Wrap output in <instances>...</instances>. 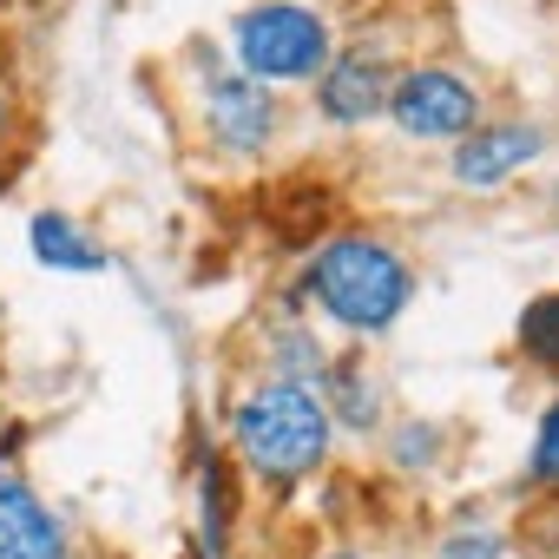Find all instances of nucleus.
I'll list each match as a JSON object with an SVG mask.
<instances>
[{"label":"nucleus","instance_id":"4468645a","mask_svg":"<svg viewBox=\"0 0 559 559\" xmlns=\"http://www.w3.org/2000/svg\"><path fill=\"white\" fill-rule=\"evenodd\" d=\"M0 559H14V552H0Z\"/></svg>","mask_w":559,"mask_h":559},{"label":"nucleus","instance_id":"423d86ee","mask_svg":"<svg viewBox=\"0 0 559 559\" xmlns=\"http://www.w3.org/2000/svg\"><path fill=\"white\" fill-rule=\"evenodd\" d=\"M389 67L376 60V53H349V60H336V67H323V86H317V99H323V112L336 119V126H362V119H376L382 106H389Z\"/></svg>","mask_w":559,"mask_h":559},{"label":"nucleus","instance_id":"f257e3e1","mask_svg":"<svg viewBox=\"0 0 559 559\" xmlns=\"http://www.w3.org/2000/svg\"><path fill=\"white\" fill-rule=\"evenodd\" d=\"M310 290H317V304L343 330H389L408 310V297H415V276H408V263L389 243H376V237H336L310 263Z\"/></svg>","mask_w":559,"mask_h":559},{"label":"nucleus","instance_id":"f03ea898","mask_svg":"<svg viewBox=\"0 0 559 559\" xmlns=\"http://www.w3.org/2000/svg\"><path fill=\"white\" fill-rule=\"evenodd\" d=\"M237 454L270 474V480H297L330 454V408L310 382H270L237 408Z\"/></svg>","mask_w":559,"mask_h":559},{"label":"nucleus","instance_id":"9d476101","mask_svg":"<svg viewBox=\"0 0 559 559\" xmlns=\"http://www.w3.org/2000/svg\"><path fill=\"white\" fill-rule=\"evenodd\" d=\"M520 343H526V356H533V362L559 369V297L526 304V317H520Z\"/></svg>","mask_w":559,"mask_h":559},{"label":"nucleus","instance_id":"2eb2a0df","mask_svg":"<svg viewBox=\"0 0 559 559\" xmlns=\"http://www.w3.org/2000/svg\"><path fill=\"white\" fill-rule=\"evenodd\" d=\"M343 559H349V552H343Z\"/></svg>","mask_w":559,"mask_h":559},{"label":"nucleus","instance_id":"20e7f679","mask_svg":"<svg viewBox=\"0 0 559 559\" xmlns=\"http://www.w3.org/2000/svg\"><path fill=\"white\" fill-rule=\"evenodd\" d=\"M389 112L408 139H461V132H474L480 99H474L467 80H454L441 67H421V73H402L389 86Z\"/></svg>","mask_w":559,"mask_h":559},{"label":"nucleus","instance_id":"0eeeda50","mask_svg":"<svg viewBox=\"0 0 559 559\" xmlns=\"http://www.w3.org/2000/svg\"><path fill=\"white\" fill-rule=\"evenodd\" d=\"M546 152L539 126H487V132H467L461 152H454V178L461 185H500L507 171L533 165Z\"/></svg>","mask_w":559,"mask_h":559},{"label":"nucleus","instance_id":"ddd939ff","mask_svg":"<svg viewBox=\"0 0 559 559\" xmlns=\"http://www.w3.org/2000/svg\"><path fill=\"white\" fill-rule=\"evenodd\" d=\"M441 559H500V533H454Z\"/></svg>","mask_w":559,"mask_h":559},{"label":"nucleus","instance_id":"39448f33","mask_svg":"<svg viewBox=\"0 0 559 559\" xmlns=\"http://www.w3.org/2000/svg\"><path fill=\"white\" fill-rule=\"evenodd\" d=\"M204 112H211V132H217L224 145H237V152L270 145V132H276V106H270V93H263L257 80H243V73L211 80Z\"/></svg>","mask_w":559,"mask_h":559},{"label":"nucleus","instance_id":"7ed1b4c3","mask_svg":"<svg viewBox=\"0 0 559 559\" xmlns=\"http://www.w3.org/2000/svg\"><path fill=\"white\" fill-rule=\"evenodd\" d=\"M330 60V21L297 8V0H270V8L237 21V67L243 80H310Z\"/></svg>","mask_w":559,"mask_h":559},{"label":"nucleus","instance_id":"1a4fd4ad","mask_svg":"<svg viewBox=\"0 0 559 559\" xmlns=\"http://www.w3.org/2000/svg\"><path fill=\"white\" fill-rule=\"evenodd\" d=\"M34 257L53 263V270H80V276L106 270V250H99L73 217H60V211H40V217H34Z\"/></svg>","mask_w":559,"mask_h":559},{"label":"nucleus","instance_id":"6e6552de","mask_svg":"<svg viewBox=\"0 0 559 559\" xmlns=\"http://www.w3.org/2000/svg\"><path fill=\"white\" fill-rule=\"evenodd\" d=\"M0 552H14V559H67L60 520L21 480H0Z\"/></svg>","mask_w":559,"mask_h":559},{"label":"nucleus","instance_id":"9b49d317","mask_svg":"<svg viewBox=\"0 0 559 559\" xmlns=\"http://www.w3.org/2000/svg\"><path fill=\"white\" fill-rule=\"evenodd\" d=\"M198 487H204V552L217 559L224 552V520H230V487H224V461L217 454H204Z\"/></svg>","mask_w":559,"mask_h":559},{"label":"nucleus","instance_id":"f8f14e48","mask_svg":"<svg viewBox=\"0 0 559 559\" xmlns=\"http://www.w3.org/2000/svg\"><path fill=\"white\" fill-rule=\"evenodd\" d=\"M533 474H539V480H559V402L546 408V421H539V435H533Z\"/></svg>","mask_w":559,"mask_h":559}]
</instances>
